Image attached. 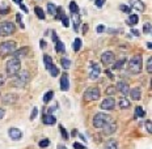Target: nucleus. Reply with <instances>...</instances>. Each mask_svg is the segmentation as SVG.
Returning <instances> with one entry per match:
<instances>
[{
	"mask_svg": "<svg viewBox=\"0 0 152 149\" xmlns=\"http://www.w3.org/2000/svg\"><path fill=\"white\" fill-rule=\"evenodd\" d=\"M30 80V75L28 71H21L18 72L16 76H13V78L11 80V86L15 88H24L25 85L29 82Z\"/></svg>",
	"mask_w": 152,
	"mask_h": 149,
	"instance_id": "f257e3e1",
	"label": "nucleus"
},
{
	"mask_svg": "<svg viewBox=\"0 0 152 149\" xmlns=\"http://www.w3.org/2000/svg\"><path fill=\"white\" fill-rule=\"evenodd\" d=\"M142 64H143V62H142V56L140 55H134L131 59H130L129 62V72L132 75H138L142 72Z\"/></svg>",
	"mask_w": 152,
	"mask_h": 149,
	"instance_id": "f03ea898",
	"label": "nucleus"
},
{
	"mask_svg": "<svg viewBox=\"0 0 152 149\" xmlns=\"http://www.w3.org/2000/svg\"><path fill=\"white\" fill-rule=\"evenodd\" d=\"M113 120V118L109 115V114H104V113H99L94 115L93 118V127L94 128H102L105 124H107V123H110Z\"/></svg>",
	"mask_w": 152,
	"mask_h": 149,
	"instance_id": "7ed1b4c3",
	"label": "nucleus"
},
{
	"mask_svg": "<svg viewBox=\"0 0 152 149\" xmlns=\"http://www.w3.org/2000/svg\"><path fill=\"white\" fill-rule=\"evenodd\" d=\"M21 71V62L16 58H12L7 63V75L9 77H13Z\"/></svg>",
	"mask_w": 152,
	"mask_h": 149,
	"instance_id": "20e7f679",
	"label": "nucleus"
},
{
	"mask_svg": "<svg viewBox=\"0 0 152 149\" xmlns=\"http://www.w3.org/2000/svg\"><path fill=\"white\" fill-rule=\"evenodd\" d=\"M16 51V42L13 41H7V42L0 43V56L5 58V56L11 55Z\"/></svg>",
	"mask_w": 152,
	"mask_h": 149,
	"instance_id": "39448f33",
	"label": "nucleus"
},
{
	"mask_svg": "<svg viewBox=\"0 0 152 149\" xmlns=\"http://www.w3.org/2000/svg\"><path fill=\"white\" fill-rule=\"evenodd\" d=\"M16 30V26L11 21H4V23H0V37H7L13 34Z\"/></svg>",
	"mask_w": 152,
	"mask_h": 149,
	"instance_id": "423d86ee",
	"label": "nucleus"
},
{
	"mask_svg": "<svg viewBox=\"0 0 152 149\" xmlns=\"http://www.w3.org/2000/svg\"><path fill=\"white\" fill-rule=\"evenodd\" d=\"M100 96H101V93H100L99 88H89L88 90L84 92L83 98L85 101H97L100 98Z\"/></svg>",
	"mask_w": 152,
	"mask_h": 149,
	"instance_id": "0eeeda50",
	"label": "nucleus"
},
{
	"mask_svg": "<svg viewBox=\"0 0 152 149\" xmlns=\"http://www.w3.org/2000/svg\"><path fill=\"white\" fill-rule=\"evenodd\" d=\"M100 73H101V68H100L99 63H96V62H92V63H91L89 78H91V80H96V78H99Z\"/></svg>",
	"mask_w": 152,
	"mask_h": 149,
	"instance_id": "6e6552de",
	"label": "nucleus"
},
{
	"mask_svg": "<svg viewBox=\"0 0 152 149\" xmlns=\"http://www.w3.org/2000/svg\"><path fill=\"white\" fill-rule=\"evenodd\" d=\"M115 107V100H113L112 97L105 98V100L101 102V109L102 110H113Z\"/></svg>",
	"mask_w": 152,
	"mask_h": 149,
	"instance_id": "1a4fd4ad",
	"label": "nucleus"
},
{
	"mask_svg": "<svg viewBox=\"0 0 152 149\" xmlns=\"http://www.w3.org/2000/svg\"><path fill=\"white\" fill-rule=\"evenodd\" d=\"M18 101V96L15 93H7L5 96H3V103L5 105H13Z\"/></svg>",
	"mask_w": 152,
	"mask_h": 149,
	"instance_id": "9d476101",
	"label": "nucleus"
},
{
	"mask_svg": "<svg viewBox=\"0 0 152 149\" xmlns=\"http://www.w3.org/2000/svg\"><path fill=\"white\" fill-rule=\"evenodd\" d=\"M117 123L114 122V120H112L110 123H107V124H105L102 127V129H104V135H112L114 134V132L117 131Z\"/></svg>",
	"mask_w": 152,
	"mask_h": 149,
	"instance_id": "9b49d317",
	"label": "nucleus"
},
{
	"mask_svg": "<svg viewBox=\"0 0 152 149\" xmlns=\"http://www.w3.org/2000/svg\"><path fill=\"white\" fill-rule=\"evenodd\" d=\"M115 89L121 92L123 96H127L129 92H130V86H129L127 82H125V81H118V82H117V85H115Z\"/></svg>",
	"mask_w": 152,
	"mask_h": 149,
	"instance_id": "f8f14e48",
	"label": "nucleus"
},
{
	"mask_svg": "<svg viewBox=\"0 0 152 149\" xmlns=\"http://www.w3.org/2000/svg\"><path fill=\"white\" fill-rule=\"evenodd\" d=\"M101 62H102L105 65L112 64L114 62V54L112 51H105L102 55H101Z\"/></svg>",
	"mask_w": 152,
	"mask_h": 149,
	"instance_id": "ddd939ff",
	"label": "nucleus"
},
{
	"mask_svg": "<svg viewBox=\"0 0 152 149\" xmlns=\"http://www.w3.org/2000/svg\"><path fill=\"white\" fill-rule=\"evenodd\" d=\"M130 8H134V9H137V11L139 12H144V9H145V5H144V3L142 1V0H130Z\"/></svg>",
	"mask_w": 152,
	"mask_h": 149,
	"instance_id": "4468645a",
	"label": "nucleus"
},
{
	"mask_svg": "<svg viewBox=\"0 0 152 149\" xmlns=\"http://www.w3.org/2000/svg\"><path fill=\"white\" fill-rule=\"evenodd\" d=\"M8 135H9V137L12 139V140H20L21 137H23V132H21V129H18V128H9V131H8Z\"/></svg>",
	"mask_w": 152,
	"mask_h": 149,
	"instance_id": "2eb2a0df",
	"label": "nucleus"
},
{
	"mask_svg": "<svg viewBox=\"0 0 152 149\" xmlns=\"http://www.w3.org/2000/svg\"><path fill=\"white\" fill-rule=\"evenodd\" d=\"M28 54H29V47H21L20 50H16V51L13 52V58L20 60V59L25 58Z\"/></svg>",
	"mask_w": 152,
	"mask_h": 149,
	"instance_id": "dca6fc26",
	"label": "nucleus"
},
{
	"mask_svg": "<svg viewBox=\"0 0 152 149\" xmlns=\"http://www.w3.org/2000/svg\"><path fill=\"white\" fill-rule=\"evenodd\" d=\"M61 89L63 92H67L69 89V80H68V75L63 73L61 78Z\"/></svg>",
	"mask_w": 152,
	"mask_h": 149,
	"instance_id": "f3484780",
	"label": "nucleus"
},
{
	"mask_svg": "<svg viewBox=\"0 0 152 149\" xmlns=\"http://www.w3.org/2000/svg\"><path fill=\"white\" fill-rule=\"evenodd\" d=\"M42 122L45 123L46 126H53L56 123V118L54 115H50V114H46V115L42 116Z\"/></svg>",
	"mask_w": 152,
	"mask_h": 149,
	"instance_id": "a211bd4d",
	"label": "nucleus"
},
{
	"mask_svg": "<svg viewBox=\"0 0 152 149\" xmlns=\"http://www.w3.org/2000/svg\"><path fill=\"white\" fill-rule=\"evenodd\" d=\"M130 96H131V98L134 101H139L140 100V96H142V93H140V89L139 88H134V89H130Z\"/></svg>",
	"mask_w": 152,
	"mask_h": 149,
	"instance_id": "6ab92c4d",
	"label": "nucleus"
},
{
	"mask_svg": "<svg viewBox=\"0 0 152 149\" xmlns=\"http://www.w3.org/2000/svg\"><path fill=\"white\" fill-rule=\"evenodd\" d=\"M139 23V16L138 15H130L129 18H127V24L131 25V26H134V25H137Z\"/></svg>",
	"mask_w": 152,
	"mask_h": 149,
	"instance_id": "aec40b11",
	"label": "nucleus"
},
{
	"mask_svg": "<svg viewBox=\"0 0 152 149\" xmlns=\"http://www.w3.org/2000/svg\"><path fill=\"white\" fill-rule=\"evenodd\" d=\"M105 149H118V144H117L115 140L110 139V140H107L105 142Z\"/></svg>",
	"mask_w": 152,
	"mask_h": 149,
	"instance_id": "412c9836",
	"label": "nucleus"
},
{
	"mask_svg": "<svg viewBox=\"0 0 152 149\" xmlns=\"http://www.w3.org/2000/svg\"><path fill=\"white\" fill-rule=\"evenodd\" d=\"M43 63H45V65H46V68L50 71V68L54 65V63H53V59H51V56H49V55H45L43 56Z\"/></svg>",
	"mask_w": 152,
	"mask_h": 149,
	"instance_id": "4be33fe9",
	"label": "nucleus"
},
{
	"mask_svg": "<svg viewBox=\"0 0 152 149\" xmlns=\"http://www.w3.org/2000/svg\"><path fill=\"white\" fill-rule=\"evenodd\" d=\"M55 50H56V52H59V54L64 52V51H66L64 43H63L62 41H58V42H55Z\"/></svg>",
	"mask_w": 152,
	"mask_h": 149,
	"instance_id": "5701e85b",
	"label": "nucleus"
},
{
	"mask_svg": "<svg viewBox=\"0 0 152 149\" xmlns=\"http://www.w3.org/2000/svg\"><path fill=\"white\" fill-rule=\"evenodd\" d=\"M53 98H54V92H53V90H50V92H47L45 96H43L42 101H43L45 103H49L50 101H53Z\"/></svg>",
	"mask_w": 152,
	"mask_h": 149,
	"instance_id": "b1692460",
	"label": "nucleus"
},
{
	"mask_svg": "<svg viewBox=\"0 0 152 149\" xmlns=\"http://www.w3.org/2000/svg\"><path fill=\"white\" fill-rule=\"evenodd\" d=\"M125 63H126V60H125V59L118 60V62L114 63L113 69H114V71H118V69H122V68H123V65H125Z\"/></svg>",
	"mask_w": 152,
	"mask_h": 149,
	"instance_id": "393cba45",
	"label": "nucleus"
},
{
	"mask_svg": "<svg viewBox=\"0 0 152 149\" xmlns=\"http://www.w3.org/2000/svg\"><path fill=\"white\" fill-rule=\"evenodd\" d=\"M130 101L127 100V98H121V100H119V107H121V109H129L130 107Z\"/></svg>",
	"mask_w": 152,
	"mask_h": 149,
	"instance_id": "a878e982",
	"label": "nucleus"
},
{
	"mask_svg": "<svg viewBox=\"0 0 152 149\" xmlns=\"http://www.w3.org/2000/svg\"><path fill=\"white\" fill-rule=\"evenodd\" d=\"M34 12H36V15H37L38 18L45 20V12L42 11V8H41V7H36V8H34Z\"/></svg>",
	"mask_w": 152,
	"mask_h": 149,
	"instance_id": "bb28decb",
	"label": "nucleus"
},
{
	"mask_svg": "<svg viewBox=\"0 0 152 149\" xmlns=\"http://www.w3.org/2000/svg\"><path fill=\"white\" fill-rule=\"evenodd\" d=\"M72 47H74V51H76V52L81 49V39H80V38H76V39L74 41V45H72Z\"/></svg>",
	"mask_w": 152,
	"mask_h": 149,
	"instance_id": "cd10ccee",
	"label": "nucleus"
},
{
	"mask_svg": "<svg viewBox=\"0 0 152 149\" xmlns=\"http://www.w3.org/2000/svg\"><path fill=\"white\" fill-rule=\"evenodd\" d=\"M63 16H64V11L62 7H56V12H55V17L56 20H62Z\"/></svg>",
	"mask_w": 152,
	"mask_h": 149,
	"instance_id": "c85d7f7f",
	"label": "nucleus"
},
{
	"mask_svg": "<svg viewBox=\"0 0 152 149\" xmlns=\"http://www.w3.org/2000/svg\"><path fill=\"white\" fill-rule=\"evenodd\" d=\"M69 11H71L72 15L79 13V7H77V4H76L75 1H71V3H69Z\"/></svg>",
	"mask_w": 152,
	"mask_h": 149,
	"instance_id": "c756f323",
	"label": "nucleus"
},
{
	"mask_svg": "<svg viewBox=\"0 0 152 149\" xmlns=\"http://www.w3.org/2000/svg\"><path fill=\"white\" fill-rule=\"evenodd\" d=\"M47 12H49L50 15L55 16V12H56V5H55V4H53V3H49V4H47Z\"/></svg>",
	"mask_w": 152,
	"mask_h": 149,
	"instance_id": "7c9ffc66",
	"label": "nucleus"
},
{
	"mask_svg": "<svg viewBox=\"0 0 152 149\" xmlns=\"http://www.w3.org/2000/svg\"><path fill=\"white\" fill-rule=\"evenodd\" d=\"M61 63H62V65H63V68L64 69H68L69 65H71V62H69V59H67V58H63L61 60Z\"/></svg>",
	"mask_w": 152,
	"mask_h": 149,
	"instance_id": "2f4dec72",
	"label": "nucleus"
},
{
	"mask_svg": "<svg viewBox=\"0 0 152 149\" xmlns=\"http://www.w3.org/2000/svg\"><path fill=\"white\" fill-rule=\"evenodd\" d=\"M50 75L53 76V77H55V76H58L59 75V69H58V67H56V65H53L51 68H50Z\"/></svg>",
	"mask_w": 152,
	"mask_h": 149,
	"instance_id": "473e14b6",
	"label": "nucleus"
},
{
	"mask_svg": "<svg viewBox=\"0 0 152 149\" xmlns=\"http://www.w3.org/2000/svg\"><path fill=\"white\" fill-rule=\"evenodd\" d=\"M135 116H140V118H143V116H144V111H143V107L138 106L137 109H135Z\"/></svg>",
	"mask_w": 152,
	"mask_h": 149,
	"instance_id": "72a5a7b5",
	"label": "nucleus"
},
{
	"mask_svg": "<svg viewBox=\"0 0 152 149\" xmlns=\"http://www.w3.org/2000/svg\"><path fill=\"white\" fill-rule=\"evenodd\" d=\"M50 145V140L49 139H42V140L39 141V147L41 148H47Z\"/></svg>",
	"mask_w": 152,
	"mask_h": 149,
	"instance_id": "f704fd0d",
	"label": "nucleus"
},
{
	"mask_svg": "<svg viewBox=\"0 0 152 149\" xmlns=\"http://www.w3.org/2000/svg\"><path fill=\"white\" fill-rule=\"evenodd\" d=\"M143 33L144 34H151V24L150 23H145L143 26Z\"/></svg>",
	"mask_w": 152,
	"mask_h": 149,
	"instance_id": "c9c22d12",
	"label": "nucleus"
},
{
	"mask_svg": "<svg viewBox=\"0 0 152 149\" xmlns=\"http://www.w3.org/2000/svg\"><path fill=\"white\" fill-rule=\"evenodd\" d=\"M16 20H17L18 25H20V26H21V29H24V28H25V25H24V23H23V17H21V15H20V13H17V15H16Z\"/></svg>",
	"mask_w": 152,
	"mask_h": 149,
	"instance_id": "e433bc0d",
	"label": "nucleus"
},
{
	"mask_svg": "<svg viewBox=\"0 0 152 149\" xmlns=\"http://www.w3.org/2000/svg\"><path fill=\"white\" fill-rule=\"evenodd\" d=\"M145 68H147L148 73H151V72H152V58H148L147 59V67H145Z\"/></svg>",
	"mask_w": 152,
	"mask_h": 149,
	"instance_id": "4c0bfd02",
	"label": "nucleus"
},
{
	"mask_svg": "<svg viewBox=\"0 0 152 149\" xmlns=\"http://www.w3.org/2000/svg\"><path fill=\"white\" fill-rule=\"evenodd\" d=\"M114 93H115V86H107L106 94H109V96H113Z\"/></svg>",
	"mask_w": 152,
	"mask_h": 149,
	"instance_id": "58836bf2",
	"label": "nucleus"
},
{
	"mask_svg": "<svg viewBox=\"0 0 152 149\" xmlns=\"http://www.w3.org/2000/svg\"><path fill=\"white\" fill-rule=\"evenodd\" d=\"M59 128H61V132H62V136H63V139H64V140H67L68 139V135H67V132H66V128L63 126H61L59 127Z\"/></svg>",
	"mask_w": 152,
	"mask_h": 149,
	"instance_id": "ea45409f",
	"label": "nucleus"
},
{
	"mask_svg": "<svg viewBox=\"0 0 152 149\" xmlns=\"http://www.w3.org/2000/svg\"><path fill=\"white\" fill-rule=\"evenodd\" d=\"M119 9H121L122 12H126V13H130V12H131V8L126 7V5H119Z\"/></svg>",
	"mask_w": 152,
	"mask_h": 149,
	"instance_id": "a19ab883",
	"label": "nucleus"
},
{
	"mask_svg": "<svg viewBox=\"0 0 152 149\" xmlns=\"http://www.w3.org/2000/svg\"><path fill=\"white\" fill-rule=\"evenodd\" d=\"M62 23H63V25H64V28H68L69 26V20H68V17H66V16H63Z\"/></svg>",
	"mask_w": 152,
	"mask_h": 149,
	"instance_id": "79ce46f5",
	"label": "nucleus"
},
{
	"mask_svg": "<svg viewBox=\"0 0 152 149\" xmlns=\"http://www.w3.org/2000/svg\"><path fill=\"white\" fill-rule=\"evenodd\" d=\"M37 114H38V109H37V107H34V109H33V111H31V114H30V120L36 119Z\"/></svg>",
	"mask_w": 152,
	"mask_h": 149,
	"instance_id": "37998d69",
	"label": "nucleus"
},
{
	"mask_svg": "<svg viewBox=\"0 0 152 149\" xmlns=\"http://www.w3.org/2000/svg\"><path fill=\"white\" fill-rule=\"evenodd\" d=\"M145 128H147V132H152V124H151V120H147V123H145Z\"/></svg>",
	"mask_w": 152,
	"mask_h": 149,
	"instance_id": "c03bdc74",
	"label": "nucleus"
},
{
	"mask_svg": "<svg viewBox=\"0 0 152 149\" xmlns=\"http://www.w3.org/2000/svg\"><path fill=\"white\" fill-rule=\"evenodd\" d=\"M104 4H105V0H96V7L97 8H101Z\"/></svg>",
	"mask_w": 152,
	"mask_h": 149,
	"instance_id": "a18cd8bd",
	"label": "nucleus"
},
{
	"mask_svg": "<svg viewBox=\"0 0 152 149\" xmlns=\"http://www.w3.org/2000/svg\"><path fill=\"white\" fill-rule=\"evenodd\" d=\"M74 149H84V145H81L80 142H74Z\"/></svg>",
	"mask_w": 152,
	"mask_h": 149,
	"instance_id": "49530a36",
	"label": "nucleus"
},
{
	"mask_svg": "<svg viewBox=\"0 0 152 149\" xmlns=\"http://www.w3.org/2000/svg\"><path fill=\"white\" fill-rule=\"evenodd\" d=\"M8 11H9L8 8H0V16H1V15H7Z\"/></svg>",
	"mask_w": 152,
	"mask_h": 149,
	"instance_id": "de8ad7c7",
	"label": "nucleus"
},
{
	"mask_svg": "<svg viewBox=\"0 0 152 149\" xmlns=\"http://www.w3.org/2000/svg\"><path fill=\"white\" fill-rule=\"evenodd\" d=\"M5 80V77H4V75H1V73H0V86H3V85H4V81Z\"/></svg>",
	"mask_w": 152,
	"mask_h": 149,
	"instance_id": "09e8293b",
	"label": "nucleus"
},
{
	"mask_svg": "<svg viewBox=\"0 0 152 149\" xmlns=\"http://www.w3.org/2000/svg\"><path fill=\"white\" fill-rule=\"evenodd\" d=\"M104 30H105V26H104V25H99V26H97V31H99V33H102Z\"/></svg>",
	"mask_w": 152,
	"mask_h": 149,
	"instance_id": "8fccbe9b",
	"label": "nucleus"
},
{
	"mask_svg": "<svg viewBox=\"0 0 152 149\" xmlns=\"http://www.w3.org/2000/svg\"><path fill=\"white\" fill-rule=\"evenodd\" d=\"M131 33L134 34V36H137V37H139V34H140V33H139V31H138L137 29H134V28H131Z\"/></svg>",
	"mask_w": 152,
	"mask_h": 149,
	"instance_id": "3c124183",
	"label": "nucleus"
},
{
	"mask_svg": "<svg viewBox=\"0 0 152 149\" xmlns=\"http://www.w3.org/2000/svg\"><path fill=\"white\" fill-rule=\"evenodd\" d=\"M51 36H53V41H54V42H58V37H56V33H55V31H53V34H51Z\"/></svg>",
	"mask_w": 152,
	"mask_h": 149,
	"instance_id": "603ef678",
	"label": "nucleus"
},
{
	"mask_svg": "<svg viewBox=\"0 0 152 149\" xmlns=\"http://www.w3.org/2000/svg\"><path fill=\"white\" fill-rule=\"evenodd\" d=\"M20 8H21V9H23V11L25 12V13H28V12H29V11H28V8H26V7H25V5L23 4V3H21V4H20Z\"/></svg>",
	"mask_w": 152,
	"mask_h": 149,
	"instance_id": "864d4df0",
	"label": "nucleus"
},
{
	"mask_svg": "<svg viewBox=\"0 0 152 149\" xmlns=\"http://www.w3.org/2000/svg\"><path fill=\"white\" fill-rule=\"evenodd\" d=\"M4 115H5L4 109H0V119H1V118H4Z\"/></svg>",
	"mask_w": 152,
	"mask_h": 149,
	"instance_id": "5fc2aeb1",
	"label": "nucleus"
},
{
	"mask_svg": "<svg viewBox=\"0 0 152 149\" xmlns=\"http://www.w3.org/2000/svg\"><path fill=\"white\" fill-rule=\"evenodd\" d=\"M39 46H41V49H45V47H46V42H45V41H41Z\"/></svg>",
	"mask_w": 152,
	"mask_h": 149,
	"instance_id": "6e6d98bb",
	"label": "nucleus"
},
{
	"mask_svg": "<svg viewBox=\"0 0 152 149\" xmlns=\"http://www.w3.org/2000/svg\"><path fill=\"white\" fill-rule=\"evenodd\" d=\"M87 30H88V25L84 24V25H83V33H87Z\"/></svg>",
	"mask_w": 152,
	"mask_h": 149,
	"instance_id": "4d7b16f0",
	"label": "nucleus"
},
{
	"mask_svg": "<svg viewBox=\"0 0 152 149\" xmlns=\"http://www.w3.org/2000/svg\"><path fill=\"white\" fill-rule=\"evenodd\" d=\"M105 72H106V73H107V76H109V77H110V78H113V75H112V72H110V71H109V69H105Z\"/></svg>",
	"mask_w": 152,
	"mask_h": 149,
	"instance_id": "13d9d810",
	"label": "nucleus"
},
{
	"mask_svg": "<svg viewBox=\"0 0 152 149\" xmlns=\"http://www.w3.org/2000/svg\"><path fill=\"white\" fill-rule=\"evenodd\" d=\"M71 135H72V136H76V135H77V131H76V129H72Z\"/></svg>",
	"mask_w": 152,
	"mask_h": 149,
	"instance_id": "bf43d9fd",
	"label": "nucleus"
},
{
	"mask_svg": "<svg viewBox=\"0 0 152 149\" xmlns=\"http://www.w3.org/2000/svg\"><path fill=\"white\" fill-rule=\"evenodd\" d=\"M58 149H67L64 145H58Z\"/></svg>",
	"mask_w": 152,
	"mask_h": 149,
	"instance_id": "052dcab7",
	"label": "nucleus"
},
{
	"mask_svg": "<svg viewBox=\"0 0 152 149\" xmlns=\"http://www.w3.org/2000/svg\"><path fill=\"white\" fill-rule=\"evenodd\" d=\"M147 47H148V49H151V47H152V43L148 42V43H147Z\"/></svg>",
	"mask_w": 152,
	"mask_h": 149,
	"instance_id": "680f3d73",
	"label": "nucleus"
},
{
	"mask_svg": "<svg viewBox=\"0 0 152 149\" xmlns=\"http://www.w3.org/2000/svg\"><path fill=\"white\" fill-rule=\"evenodd\" d=\"M79 136H80V139H81V140H84V142H85V137H84V135H79Z\"/></svg>",
	"mask_w": 152,
	"mask_h": 149,
	"instance_id": "e2e57ef3",
	"label": "nucleus"
},
{
	"mask_svg": "<svg viewBox=\"0 0 152 149\" xmlns=\"http://www.w3.org/2000/svg\"><path fill=\"white\" fill-rule=\"evenodd\" d=\"M13 1H17V0H13Z\"/></svg>",
	"mask_w": 152,
	"mask_h": 149,
	"instance_id": "0e129e2a",
	"label": "nucleus"
}]
</instances>
